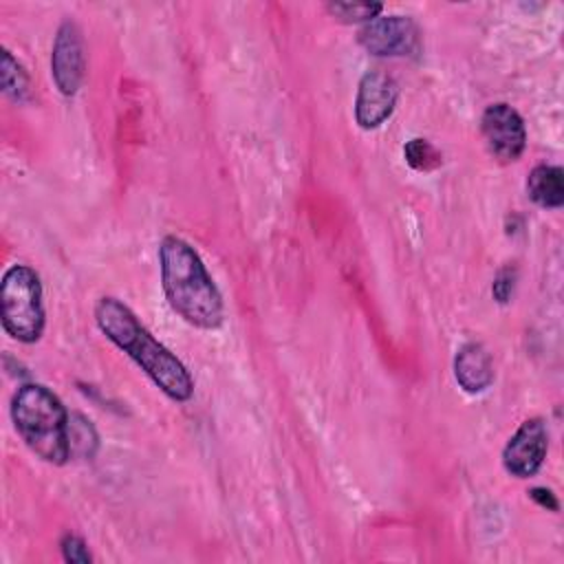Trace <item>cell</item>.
<instances>
[{
  "instance_id": "cell-14",
  "label": "cell",
  "mask_w": 564,
  "mask_h": 564,
  "mask_svg": "<svg viewBox=\"0 0 564 564\" xmlns=\"http://www.w3.org/2000/svg\"><path fill=\"white\" fill-rule=\"evenodd\" d=\"M403 156H405L408 165L419 170V172L436 170L443 163L441 152L427 139H410L403 145Z\"/></svg>"
},
{
  "instance_id": "cell-1",
  "label": "cell",
  "mask_w": 564,
  "mask_h": 564,
  "mask_svg": "<svg viewBox=\"0 0 564 564\" xmlns=\"http://www.w3.org/2000/svg\"><path fill=\"white\" fill-rule=\"evenodd\" d=\"M99 330L121 348L152 381L174 401H187L194 394V381L176 355H172L139 317L117 297L104 295L95 304Z\"/></svg>"
},
{
  "instance_id": "cell-15",
  "label": "cell",
  "mask_w": 564,
  "mask_h": 564,
  "mask_svg": "<svg viewBox=\"0 0 564 564\" xmlns=\"http://www.w3.org/2000/svg\"><path fill=\"white\" fill-rule=\"evenodd\" d=\"M326 9L344 22H364L366 24L372 18H377L383 7L379 2H330Z\"/></svg>"
},
{
  "instance_id": "cell-7",
  "label": "cell",
  "mask_w": 564,
  "mask_h": 564,
  "mask_svg": "<svg viewBox=\"0 0 564 564\" xmlns=\"http://www.w3.org/2000/svg\"><path fill=\"white\" fill-rule=\"evenodd\" d=\"M359 44L377 57L410 55L419 46V29L405 15H377L359 29Z\"/></svg>"
},
{
  "instance_id": "cell-13",
  "label": "cell",
  "mask_w": 564,
  "mask_h": 564,
  "mask_svg": "<svg viewBox=\"0 0 564 564\" xmlns=\"http://www.w3.org/2000/svg\"><path fill=\"white\" fill-rule=\"evenodd\" d=\"M68 445L70 456L90 458L97 447V432L90 425V421L82 414H70L68 419Z\"/></svg>"
},
{
  "instance_id": "cell-4",
  "label": "cell",
  "mask_w": 564,
  "mask_h": 564,
  "mask_svg": "<svg viewBox=\"0 0 564 564\" xmlns=\"http://www.w3.org/2000/svg\"><path fill=\"white\" fill-rule=\"evenodd\" d=\"M2 328L22 344H35L44 333L40 275L26 264H13L0 282Z\"/></svg>"
},
{
  "instance_id": "cell-2",
  "label": "cell",
  "mask_w": 564,
  "mask_h": 564,
  "mask_svg": "<svg viewBox=\"0 0 564 564\" xmlns=\"http://www.w3.org/2000/svg\"><path fill=\"white\" fill-rule=\"evenodd\" d=\"M159 264L172 311L196 328H218L225 319V302L196 249L181 236H165L159 245Z\"/></svg>"
},
{
  "instance_id": "cell-10",
  "label": "cell",
  "mask_w": 564,
  "mask_h": 564,
  "mask_svg": "<svg viewBox=\"0 0 564 564\" xmlns=\"http://www.w3.org/2000/svg\"><path fill=\"white\" fill-rule=\"evenodd\" d=\"M454 377L465 392H485L494 381V361L487 348L478 341L463 344L454 357Z\"/></svg>"
},
{
  "instance_id": "cell-8",
  "label": "cell",
  "mask_w": 564,
  "mask_h": 564,
  "mask_svg": "<svg viewBox=\"0 0 564 564\" xmlns=\"http://www.w3.org/2000/svg\"><path fill=\"white\" fill-rule=\"evenodd\" d=\"M51 75L62 95L70 97L84 79V40L73 20H64L55 33L51 53Z\"/></svg>"
},
{
  "instance_id": "cell-16",
  "label": "cell",
  "mask_w": 564,
  "mask_h": 564,
  "mask_svg": "<svg viewBox=\"0 0 564 564\" xmlns=\"http://www.w3.org/2000/svg\"><path fill=\"white\" fill-rule=\"evenodd\" d=\"M59 549H62L64 560L70 562V564H90V560H93L86 542L79 535H75V533L62 535Z\"/></svg>"
},
{
  "instance_id": "cell-6",
  "label": "cell",
  "mask_w": 564,
  "mask_h": 564,
  "mask_svg": "<svg viewBox=\"0 0 564 564\" xmlns=\"http://www.w3.org/2000/svg\"><path fill=\"white\" fill-rule=\"evenodd\" d=\"M549 430L540 416L527 419L502 449V467L516 478H531L546 458Z\"/></svg>"
},
{
  "instance_id": "cell-17",
  "label": "cell",
  "mask_w": 564,
  "mask_h": 564,
  "mask_svg": "<svg viewBox=\"0 0 564 564\" xmlns=\"http://www.w3.org/2000/svg\"><path fill=\"white\" fill-rule=\"evenodd\" d=\"M513 286H516V269L513 267H502L498 271V275L494 278V284H491V293H494L496 302L507 304L511 293H513Z\"/></svg>"
},
{
  "instance_id": "cell-11",
  "label": "cell",
  "mask_w": 564,
  "mask_h": 564,
  "mask_svg": "<svg viewBox=\"0 0 564 564\" xmlns=\"http://www.w3.org/2000/svg\"><path fill=\"white\" fill-rule=\"evenodd\" d=\"M529 198L546 209H557L564 203V172L557 165H535L527 178Z\"/></svg>"
},
{
  "instance_id": "cell-12",
  "label": "cell",
  "mask_w": 564,
  "mask_h": 564,
  "mask_svg": "<svg viewBox=\"0 0 564 564\" xmlns=\"http://www.w3.org/2000/svg\"><path fill=\"white\" fill-rule=\"evenodd\" d=\"M0 84H2V93L13 101H24L29 97V75L24 66L7 48H2Z\"/></svg>"
},
{
  "instance_id": "cell-18",
  "label": "cell",
  "mask_w": 564,
  "mask_h": 564,
  "mask_svg": "<svg viewBox=\"0 0 564 564\" xmlns=\"http://www.w3.org/2000/svg\"><path fill=\"white\" fill-rule=\"evenodd\" d=\"M529 496H531V500H535L540 507H544V509H549V511H557V509H560V505H557L553 491L546 489V487H533V489L529 491Z\"/></svg>"
},
{
  "instance_id": "cell-3",
  "label": "cell",
  "mask_w": 564,
  "mask_h": 564,
  "mask_svg": "<svg viewBox=\"0 0 564 564\" xmlns=\"http://www.w3.org/2000/svg\"><path fill=\"white\" fill-rule=\"evenodd\" d=\"M11 419L26 447L44 463L64 465L70 458L64 403L42 383H24L11 401Z\"/></svg>"
},
{
  "instance_id": "cell-9",
  "label": "cell",
  "mask_w": 564,
  "mask_h": 564,
  "mask_svg": "<svg viewBox=\"0 0 564 564\" xmlns=\"http://www.w3.org/2000/svg\"><path fill=\"white\" fill-rule=\"evenodd\" d=\"M397 84L390 75L381 70H368L359 79L357 97H355V121L364 130L379 128L397 106Z\"/></svg>"
},
{
  "instance_id": "cell-5",
  "label": "cell",
  "mask_w": 564,
  "mask_h": 564,
  "mask_svg": "<svg viewBox=\"0 0 564 564\" xmlns=\"http://www.w3.org/2000/svg\"><path fill=\"white\" fill-rule=\"evenodd\" d=\"M482 139L489 152L502 161H518L527 145V130L520 112L509 104H491L480 117Z\"/></svg>"
}]
</instances>
